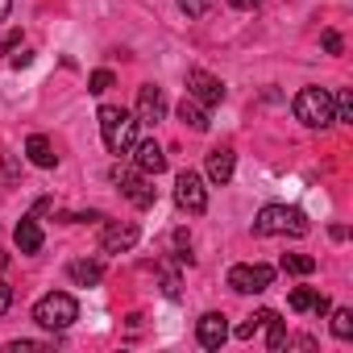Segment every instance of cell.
I'll return each instance as SVG.
<instances>
[{"label": "cell", "mask_w": 353, "mask_h": 353, "mask_svg": "<svg viewBox=\"0 0 353 353\" xmlns=\"http://www.w3.org/2000/svg\"><path fill=\"white\" fill-rule=\"evenodd\" d=\"M100 137H104L108 154H129L137 141V117L121 104H104L100 108Z\"/></svg>", "instance_id": "obj_1"}, {"label": "cell", "mask_w": 353, "mask_h": 353, "mask_svg": "<svg viewBox=\"0 0 353 353\" xmlns=\"http://www.w3.org/2000/svg\"><path fill=\"white\" fill-rule=\"evenodd\" d=\"M312 225L299 208H287V204H266L258 216H254V233L258 237H303Z\"/></svg>", "instance_id": "obj_2"}, {"label": "cell", "mask_w": 353, "mask_h": 353, "mask_svg": "<svg viewBox=\"0 0 353 353\" xmlns=\"http://www.w3.org/2000/svg\"><path fill=\"white\" fill-rule=\"evenodd\" d=\"M291 108H295V121L307 125V129H328V125H336V108H332V92H328V88H303Z\"/></svg>", "instance_id": "obj_3"}, {"label": "cell", "mask_w": 353, "mask_h": 353, "mask_svg": "<svg viewBox=\"0 0 353 353\" xmlns=\"http://www.w3.org/2000/svg\"><path fill=\"white\" fill-rule=\"evenodd\" d=\"M34 320H38L46 332H63V328H71V324L79 320V303H75V295H67V291H50V295H42V299L34 303Z\"/></svg>", "instance_id": "obj_4"}, {"label": "cell", "mask_w": 353, "mask_h": 353, "mask_svg": "<svg viewBox=\"0 0 353 353\" xmlns=\"http://www.w3.org/2000/svg\"><path fill=\"white\" fill-rule=\"evenodd\" d=\"M112 183H121V196L137 208H154L158 204V192L150 188V174H141L137 166L125 170V166H112Z\"/></svg>", "instance_id": "obj_5"}, {"label": "cell", "mask_w": 353, "mask_h": 353, "mask_svg": "<svg viewBox=\"0 0 353 353\" xmlns=\"http://www.w3.org/2000/svg\"><path fill=\"white\" fill-rule=\"evenodd\" d=\"M270 283H274V270H270L266 262H237V266L229 270V287H233L237 295H262Z\"/></svg>", "instance_id": "obj_6"}, {"label": "cell", "mask_w": 353, "mask_h": 353, "mask_svg": "<svg viewBox=\"0 0 353 353\" xmlns=\"http://www.w3.org/2000/svg\"><path fill=\"white\" fill-rule=\"evenodd\" d=\"M174 204L183 212H192V216H200L208 208V188H204V179L196 170H179V179H174Z\"/></svg>", "instance_id": "obj_7"}, {"label": "cell", "mask_w": 353, "mask_h": 353, "mask_svg": "<svg viewBox=\"0 0 353 353\" xmlns=\"http://www.w3.org/2000/svg\"><path fill=\"white\" fill-rule=\"evenodd\" d=\"M188 96L200 100L204 108H216V104L225 100V83H221L216 75H208L204 67H192V71H188Z\"/></svg>", "instance_id": "obj_8"}, {"label": "cell", "mask_w": 353, "mask_h": 353, "mask_svg": "<svg viewBox=\"0 0 353 353\" xmlns=\"http://www.w3.org/2000/svg\"><path fill=\"white\" fill-rule=\"evenodd\" d=\"M137 125H158L162 117H166V96H162V88L158 83H141L137 88Z\"/></svg>", "instance_id": "obj_9"}, {"label": "cell", "mask_w": 353, "mask_h": 353, "mask_svg": "<svg viewBox=\"0 0 353 353\" xmlns=\"http://www.w3.org/2000/svg\"><path fill=\"white\" fill-rule=\"evenodd\" d=\"M196 336H200L204 349H221V345L229 341V320H225L221 312H204L200 324H196Z\"/></svg>", "instance_id": "obj_10"}, {"label": "cell", "mask_w": 353, "mask_h": 353, "mask_svg": "<svg viewBox=\"0 0 353 353\" xmlns=\"http://www.w3.org/2000/svg\"><path fill=\"white\" fill-rule=\"evenodd\" d=\"M233 166H237V154L229 150V145H216V150H208V183H216V188H225L229 179H233Z\"/></svg>", "instance_id": "obj_11"}, {"label": "cell", "mask_w": 353, "mask_h": 353, "mask_svg": "<svg viewBox=\"0 0 353 353\" xmlns=\"http://www.w3.org/2000/svg\"><path fill=\"white\" fill-rule=\"evenodd\" d=\"M137 145V154H133V166L141 170V174H162L166 170V154H162V145L150 137V141H133Z\"/></svg>", "instance_id": "obj_12"}, {"label": "cell", "mask_w": 353, "mask_h": 353, "mask_svg": "<svg viewBox=\"0 0 353 353\" xmlns=\"http://www.w3.org/2000/svg\"><path fill=\"white\" fill-rule=\"evenodd\" d=\"M137 225H121V221H112L108 229H104V237H100V245L108 250V254H125V250H133L137 245Z\"/></svg>", "instance_id": "obj_13"}, {"label": "cell", "mask_w": 353, "mask_h": 353, "mask_svg": "<svg viewBox=\"0 0 353 353\" xmlns=\"http://www.w3.org/2000/svg\"><path fill=\"white\" fill-rule=\"evenodd\" d=\"M13 241H17V250L21 254H42V229H38V221L34 216H21L17 221V229H13Z\"/></svg>", "instance_id": "obj_14"}, {"label": "cell", "mask_w": 353, "mask_h": 353, "mask_svg": "<svg viewBox=\"0 0 353 353\" xmlns=\"http://www.w3.org/2000/svg\"><path fill=\"white\" fill-rule=\"evenodd\" d=\"M26 154H30V162L42 166V170H54V166H59V154H54L50 137H42V133H34V137L26 141Z\"/></svg>", "instance_id": "obj_15"}, {"label": "cell", "mask_w": 353, "mask_h": 353, "mask_svg": "<svg viewBox=\"0 0 353 353\" xmlns=\"http://www.w3.org/2000/svg\"><path fill=\"white\" fill-rule=\"evenodd\" d=\"M179 121L188 125V129H196V133H208V108L200 104V100H192V96H183V104H179Z\"/></svg>", "instance_id": "obj_16"}, {"label": "cell", "mask_w": 353, "mask_h": 353, "mask_svg": "<svg viewBox=\"0 0 353 353\" xmlns=\"http://www.w3.org/2000/svg\"><path fill=\"white\" fill-rule=\"evenodd\" d=\"M67 279H71V283H79V287H96V283L104 279V266L83 258V262H71V266H67Z\"/></svg>", "instance_id": "obj_17"}, {"label": "cell", "mask_w": 353, "mask_h": 353, "mask_svg": "<svg viewBox=\"0 0 353 353\" xmlns=\"http://www.w3.org/2000/svg\"><path fill=\"white\" fill-rule=\"evenodd\" d=\"M262 328L270 332V336H266V345H270V353H283L291 336H287V324L279 320V312H266V324H262Z\"/></svg>", "instance_id": "obj_18"}, {"label": "cell", "mask_w": 353, "mask_h": 353, "mask_svg": "<svg viewBox=\"0 0 353 353\" xmlns=\"http://www.w3.org/2000/svg\"><path fill=\"white\" fill-rule=\"evenodd\" d=\"M332 312V336L336 341H349L353 336V312L349 307H328Z\"/></svg>", "instance_id": "obj_19"}, {"label": "cell", "mask_w": 353, "mask_h": 353, "mask_svg": "<svg viewBox=\"0 0 353 353\" xmlns=\"http://www.w3.org/2000/svg\"><path fill=\"white\" fill-rule=\"evenodd\" d=\"M287 274H312L316 270V258H307V254H283V262H279Z\"/></svg>", "instance_id": "obj_20"}, {"label": "cell", "mask_w": 353, "mask_h": 353, "mask_svg": "<svg viewBox=\"0 0 353 353\" xmlns=\"http://www.w3.org/2000/svg\"><path fill=\"white\" fill-rule=\"evenodd\" d=\"M266 312H270V307H262V312H254V316H250L245 324H237V332H233V336H237V341H250V336H254V332H258V328L266 324Z\"/></svg>", "instance_id": "obj_21"}, {"label": "cell", "mask_w": 353, "mask_h": 353, "mask_svg": "<svg viewBox=\"0 0 353 353\" xmlns=\"http://www.w3.org/2000/svg\"><path fill=\"white\" fill-rule=\"evenodd\" d=\"M287 303H291L295 312H312V303H316V291H307V287H295Z\"/></svg>", "instance_id": "obj_22"}, {"label": "cell", "mask_w": 353, "mask_h": 353, "mask_svg": "<svg viewBox=\"0 0 353 353\" xmlns=\"http://www.w3.org/2000/svg\"><path fill=\"white\" fill-rule=\"evenodd\" d=\"M158 279H162V295H166V299H179V295H183V287H179V274H174V270H162Z\"/></svg>", "instance_id": "obj_23"}, {"label": "cell", "mask_w": 353, "mask_h": 353, "mask_svg": "<svg viewBox=\"0 0 353 353\" xmlns=\"http://www.w3.org/2000/svg\"><path fill=\"white\" fill-rule=\"evenodd\" d=\"M112 88V71H92V79H88V92L92 96H104Z\"/></svg>", "instance_id": "obj_24"}, {"label": "cell", "mask_w": 353, "mask_h": 353, "mask_svg": "<svg viewBox=\"0 0 353 353\" xmlns=\"http://www.w3.org/2000/svg\"><path fill=\"white\" fill-rule=\"evenodd\" d=\"M332 108H336V121H353V96L349 92L332 96Z\"/></svg>", "instance_id": "obj_25"}, {"label": "cell", "mask_w": 353, "mask_h": 353, "mask_svg": "<svg viewBox=\"0 0 353 353\" xmlns=\"http://www.w3.org/2000/svg\"><path fill=\"white\" fill-rule=\"evenodd\" d=\"M188 17H204V9H208V0H174Z\"/></svg>", "instance_id": "obj_26"}, {"label": "cell", "mask_w": 353, "mask_h": 353, "mask_svg": "<svg viewBox=\"0 0 353 353\" xmlns=\"http://www.w3.org/2000/svg\"><path fill=\"white\" fill-rule=\"evenodd\" d=\"M341 46H345L341 34H336V30H324V50H328V54H341Z\"/></svg>", "instance_id": "obj_27"}, {"label": "cell", "mask_w": 353, "mask_h": 353, "mask_svg": "<svg viewBox=\"0 0 353 353\" xmlns=\"http://www.w3.org/2000/svg\"><path fill=\"white\" fill-rule=\"evenodd\" d=\"M9 307H13V287H9L5 279H0V316H5Z\"/></svg>", "instance_id": "obj_28"}, {"label": "cell", "mask_w": 353, "mask_h": 353, "mask_svg": "<svg viewBox=\"0 0 353 353\" xmlns=\"http://www.w3.org/2000/svg\"><path fill=\"white\" fill-rule=\"evenodd\" d=\"M30 63H34V50H21V54H13V59H9V67H17V71H21V67H30Z\"/></svg>", "instance_id": "obj_29"}, {"label": "cell", "mask_w": 353, "mask_h": 353, "mask_svg": "<svg viewBox=\"0 0 353 353\" xmlns=\"http://www.w3.org/2000/svg\"><path fill=\"white\" fill-rule=\"evenodd\" d=\"M21 46V34H9L5 42H0V54H9V50H17Z\"/></svg>", "instance_id": "obj_30"}, {"label": "cell", "mask_w": 353, "mask_h": 353, "mask_svg": "<svg viewBox=\"0 0 353 353\" xmlns=\"http://www.w3.org/2000/svg\"><path fill=\"white\" fill-rule=\"evenodd\" d=\"M328 307H332V303H328V295H316V303H312V312H316V316H328Z\"/></svg>", "instance_id": "obj_31"}, {"label": "cell", "mask_w": 353, "mask_h": 353, "mask_svg": "<svg viewBox=\"0 0 353 353\" xmlns=\"http://www.w3.org/2000/svg\"><path fill=\"white\" fill-rule=\"evenodd\" d=\"M229 5H233V9H241V13H250V9H258V5H262V0H229Z\"/></svg>", "instance_id": "obj_32"}, {"label": "cell", "mask_w": 353, "mask_h": 353, "mask_svg": "<svg viewBox=\"0 0 353 353\" xmlns=\"http://www.w3.org/2000/svg\"><path fill=\"white\" fill-rule=\"evenodd\" d=\"M9 9H13V0H0V21L9 17Z\"/></svg>", "instance_id": "obj_33"}, {"label": "cell", "mask_w": 353, "mask_h": 353, "mask_svg": "<svg viewBox=\"0 0 353 353\" xmlns=\"http://www.w3.org/2000/svg\"><path fill=\"white\" fill-rule=\"evenodd\" d=\"M0 270H5V254H0Z\"/></svg>", "instance_id": "obj_34"}]
</instances>
